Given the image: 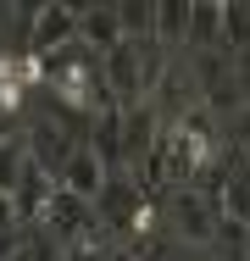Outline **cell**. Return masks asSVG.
<instances>
[{
  "instance_id": "1",
  "label": "cell",
  "mask_w": 250,
  "mask_h": 261,
  "mask_svg": "<svg viewBox=\"0 0 250 261\" xmlns=\"http://www.w3.org/2000/svg\"><path fill=\"white\" fill-rule=\"evenodd\" d=\"M72 39H78V6L50 0V6H34V11H28V56H34V61L67 50Z\"/></svg>"
},
{
  "instance_id": "2",
  "label": "cell",
  "mask_w": 250,
  "mask_h": 261,
  "mask_svg": "<svg viewBox=\"0 0 250 261\" xmlns=\"http://www.w3.org/2000/svg\"><path fill=\"white\" fill-rule=\"evenodd\" d=\"M167 228L178 233V245L200 250V245H211V233H217V206H211L206 195H195V189H172V200H167Z\"/></svg>"
},
{
  "instance_id": "3",
  "label": "cell",
  "mask_w": 250,
  "mask_h": 261,
  "mask_svg": "<svg viewBox=\"0 0 250 261\" xmlns=\"http://www.w3.org/2000/svg\"><path fill=\"white\" fill-rule=\"evenodd\" d=\"M150 195L139 189V178L134 172H111L106 178V189L95 195V222L106 233H128V222H134V211L145 206Z\"/></svg>"
},
{
  "instance_id": "4",
  "label": "cell",
  "mask_w": 250,
  "mask_h": 261,
  "mask_svg": "<svg viewBox=\"0 0 250 261\" xmlns=\"http://www.w3.org/2000/svg\"><path fill=\"white\" fill-rule=\"evenodd\" d=\"M106 178H111V167H106V161H100L95 150H89V145H78V150L67 156V167L56 172V184H61L67 195H78V200H89V206H95V195L106 189Z\"/></svg>"
},
{
  "instance_id": "5",
  "label": "cell",
  "mask_w": 250,
  "mask_h": 261,
  "mask_svg": "<svg viewBox=\"0 0 250 261\" xmlns=\"http://www.w3.org/2000/svg\"><path fill=\"white\" fill-rule=\"evenodd\" d=\"M78 45L84 50H117L122 45V22H117V6H78Z\"/></svg>"
},
{
  "instance_id": "6",
  "label": "cell",
  "mask_w": 250,
  "mask_h": 261,
  "mask_svg": "<svg viewBox=\"0 0 250 261\" xmlns=\"http://www.w3.org/2000/svg\"><path fill=\"white\" fill-rule=\"evenodd\" d=\"M50 195H56V178H50L39 161H28L22 178H17V189H11V211H17V222H39V211L50 206Z\"/></svg>"
},
{
  "instance_id": "7",
  "label": "cell",
  "mask_w": 250,
  "mask_h": 261,
  "mask_svg": "<svg viewBox=\"0 0 250 261\" xmlns=\"http://www.w3.org/2000/svg\"><path fill=\"white\" fill-rule=\"evenodd\" d=\"M189 45L222 50V0H195L189 6Z\"/></svg>"
},
{
  "instance_id": "8",
  "label": "cell",
  "mask_w": 250,
  "mask_h": 261,
  "mask_svg": "<svg viewBox=\"0 0 250 261\" xmlns=\"http://www.w3.org/2000/svg\"><path fill=\"white\" fill-rule=\"evenodd\" d=\"M189 6H195V0H161V6H156V45H161V50L189 45Z\"/></svg>"
},
{
  "instance_id": "9",
  "label": "cell",
  "mask_w": 250,
  "mask_h": 261,
  "mask_svg": "<svg viewBox=\"0 0 250 261\" xmlns=\"http://www.w3.org/2000/svg\"><path fill=\"white\" fill-rule=\"evenodd\" d=\"M22 167H28V139H22V134L0 139V195H11V189H17Z\"/></svg>"
},
{
  "instance_id": "10",
  "label": "cell",
  "mask_w": 250,
  "mask_h": 261,
  "mask_svg": "<svg viewBox=\"0 0 250 261\" xmlns=\"http://www.w3.org/2000/svg\"><path fill=\"white\" fill-rule=\"evenodd\" d=\"M228 256H239V250H250V222H234V217H217V233H211Z\"/></svg>"
},
{
  "instance_id": "11",
  "label": "cell",
  "mask_w": 250,
  "mask_h": 261,
  "mask_svg": "<svg viewBox=\"0 0 250 261\" xmlns=\"http://www.w3.org/2000/svg\"><path fill=\"white\" fill-rule=\"evenodd\" d=\"M228 139L239 145V156H245V150H250V106H239V111L228 117Z\"/></svg>"
},
{
  "instance_id": "12",
  "label": "cell",
  "mask_w": 250,
  "mask_h": 261,
  "mask_svg": "<svg viewBox=\"0 0 250 261\" xmlns=\"http://www.w3.org/2000/svg\"><path fill=\"white\" fill-rule=\"evenodd\" d=\"M228 61H234V84H239V95H245V106H250V45H245V50H234Z\"/></svg>"
},
{
  "instance_id": "13",
  "label": "cell",
  "mask_w": 250,
  "mask_h": 261,
  "mask_svg": "<svg viewBox=\"0 0 250 261\" xmlns=\"http://www.w3.org/2000/svg\"><path fill=\"white\" fill-rule=\"evenodd\" d=\"M22 250V228H0V261H11Z\"/></svg>"
},
{
  "instance_id": "14",
  "label": "cell",
  "mask_w": 250,
  "mask_h": 261,
  "mask_svg": "<svg viewBox=\"0 0 250 261\" xmlns=\"http://www.w3.org/2000/svg\"><path fill=\"white\" fill-rule=\"evenodd\" d=\"M234 172H239V178H245V184H250V150H245V156H239V161H234Z\"/></svg>"
},
{
  "instance_id": "15",
  "label": "cell",
  "mask_w": 250,
  "mask_h": 261,
  "mask_svg": "<svg viewBox=\"0 0 250 261\" xmlns=\"http://www.w3.org/2000/svg\"><path fill=\"white\" fill-rule=\"evenodd\" d=\"M11 261H28V256H22V250H17V256H11Z\"/></svg>"
}]
</instances>
